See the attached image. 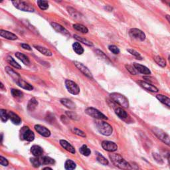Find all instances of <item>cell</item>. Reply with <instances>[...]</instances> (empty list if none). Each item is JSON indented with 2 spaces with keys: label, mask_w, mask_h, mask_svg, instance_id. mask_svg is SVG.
Masks as SVG:
<instances>
[{
  "label": "cell",
  "mask_w": 170,
  "mask_h": 170,
  "mask_svg": "<svg viewBox=\"0 0 170 170\" xmlns=\"http://www.w3.org/2000/svg\"><path fill=\"white\" fill-rule=\"evenodd\" d=\"M109 158L112 162V164L118 168L124 170H131L132 167L128 162L123 158L120 155L112 153L109 155Z\"/></svg>",
  "instance_id": "obj_1"
},
{
  "label": "cell",
  "mask_w": 170,
  "mask_h": 170,
  "mask_svg": "<svg viewBox=\"0 0 170 170\" xmlns=\"http://www.w3.org/2000/svg\"><path fill=\"white\" fill-rule=\"evenodd\" d=\"M96 128L100 133L104 135V136H110L112 133V128L111 126L106 122L100 121L96 122Z\"/></svg>",
  "instance_id": "obj_2"
},
{
  "label": "cell",
  "mask_w": 170,
  "mask_h": 170,
  "mask_svg": "<svg viewBox=\"0 0 170 170\" xmlns=\"http://www.w3.org/2000/svg\"><path fill=\"white\" fill-rule=\"evenodd\" d=\"M110 97L114 101L121 106L124 107V108H128L129 107L128 100L124 95L121 94L120 93L113 92L110 94Z\"/></svg>",
  "instance_id": "obj_3"
},
{
  "label": "cell",
  "mask_w": 170,
  "mask_h": 170,
  "mask_svg": "<svg viewBox=\"0 0 170 170\" xmlns=\"http://www.w3.org/2000/svg\"><path fill=\"white\" fill-rule=\"evenodd\" d=\"M12 3L16 8L26 12H34L35 8L29 2L25 1H13Z\"/></svg>",
  "instance_id": "obj_4"
},
{
  "label": "cell",
  "mask_w": 170,
  "mask_h": 170,
  "mask_svg": "<svg viewBox=\"0 0 170 170\" xmlns=\"http://www.w3.org/2000/svg\"><path fill=\"white\" fill-rule=\"evenodd\" d=\"M152 131L155 136H156L160 140L165 143L166 145L170 146V137L166 132L163 131L162 130L158 128H153Z\"/></svg>",
  "instance_id": "obj_5"
},
{
  "label": "cell",
  "mask_w": 170,
  "mask_h": 170,
  "mask_svg": "<svg viewBox=\"0 0 170 170\" xmlns=\"http://www.w3.org/2000/svg\"><path fill=\"white\" fill-rule=\"evenodd\" d=\"M85 112L87 114L88 116H90L92 118H96L99 120H107L108 118L102 114L101 112L98 110L97 109L94 108H88L86 109Z\"/></svg>",
  "instance_id": "obj_6"
},
{
  "label": "cell",
  "mask_w": 170,
  "mask_h": 170,
  "mask_svg": "<svg viewBox=\"0 0 170 170\" xmlns=\"http://www.w3.org/2000/svg\"><path fill=\"white\" fill-rule=\"evenodd\" d=\"M65 86L68 91L72 94L76 95L80 92V88L77 84L71 80H65Z\"/></svg>",
  "instance_id": "obj_7"
},
{
  "label": "cell",
  "mask_w": 170,
  "mask_h": 170,
  "mask_svg": "<svg viewBox=\"0 0 170 170\" xmlns=\"http://www.w3.org/2000/svg\"><path fill=\"white\" fill-rule=\"evenodd\" d=\"M130 35L134 39H136L137 40L143 41L146 39V35L143 31L138 29H136V28H133L131 29L129 31Z\"/></svg>",
  "instance_id": "obj_8"
},
{
  "label": "cell",
  "mask_w": 170,
  "mask_h": 170,
  "mask_svg": "<svg viewBox=\"0 0 170 170\" xmlns=\"http://www.w3.org/2000/svg\"><path fill=\"white\" fill-rule=\"evenodd\" d=\"M21 133L22 134V138L25 140L32 142L35 139V134L28 127H23L21 130Z\"/></svg>",
  "instance_id": "obj_9"
},
{
  "label": "cell",
  "mask_w": 170,
  "mask_h": 170,
  "mask_svg": "<svg viewBox=\"0 0 170 170\" xmlns=\"http://www.w3.org/2000/svg\"><path fill=\"white\" fill-rule=\"evenodd\" d=\"M74 64L75 66L77 67L78 69L80 71L81 73H83L86 76H87L89 78H93L92 73L90 71V70L88 69L87 67L85 66L83 63H81L80 62L78 61H74Z\"/></svg>",
  "instance_id": "obj_10"
},
{
  "label": "cell",
  "mask_w": 170,
  "mask_h": 170,
  "mask_svg": "<svg viewBox=\"0 0 170 170\" xmlns=\"http://www.w3.org/2000/svg\"><path fill=\"white\" fill-rule=\"evenodd\" d=\"M102 147L104 150L110 152H114L118 150V146L110 141H103L102 142Z\"/></svg>",
  "instance_id": "obj_11"
},
{
  "label": "cell",
  "mask_w": 170,
  "mask_h": 170,
  "mask_svg": "<svg viewBox=\"0 0 170 170\" xmlns=\"http://www.w3.org/2000/svg\"><path fill=\"white\" fill-rule=\"evenodd\" d=\"M51 26L53 27V29H54L57 32L65 36H67V37L71 36V34H70V33L69 32L68 30H67L64 27H62V25H60L55 22L51 23Z\"/></svg>",
  "instance_id": "obj_12"
},
{
  "label": "cell",
  "mask_w": 170,
  "mask_h": 170,
  "mask_svg": "<svg viewBox=\"0 0 170 170\" xmlns=\"http://www.w3.org/2000/svg\"><path fill=\"white\" fill-rule=\"evenodd\" d=\"M35 129L38 133L44 137H49L51 136V132L45 126L41 125H35Z\"/></svg>",
  "instance_id": "obj_13"
},
{
  "label": "cell",
  "mask_w": 170,
  "mask_h": 170,
  "mask_svg": "<svg viewBox=\"0 0 170 170\" xmlns=\"http://www.w3.org/2000/svg\"><path fill=\"white\" fill-rule=\"evenodd\" d=\"M138 83L142 87L144 88V89L147 90L150 92H158V91H159V90H158V88L155 87V86L152 85L151 84L146 83L145 82V81H138Z\"/></svg>",
  "instance_id": "obj_14"
},
{
  "label": "cell",
  "mask_w": 170,
  "mask_h": 170,
  "mask_svg": "<svg viewBox=\"0 0 170 170\" xmlns=\"http://www.w3.org/2000/svg\"><path fill=\"white\" fill-rule=\"evenodd\" d=\"M0 35L5 39H8V40H11V41L17 40V39H18V37L16 35L13 34L12 33H11L9 31H5V30H1V31H0Z\"/></svg>",
  "instance_id": "obj_15"
},
{
  "label": "cell",
  "mask_w": 170,
  "mask_h": 170,
  "mask_svg": "<svg viewBox=\"0 0 170 170\" xmlns=\"http://www.w3.org/2000/svg\"><path fill=\"white\" fill-rule=\"evenodd\" d=\"M133 65L136 70H137V71L142 74H147V75H150L151 74L150 70L149 69L148 67L144 66V65H142L138 63H134Z\"/></svg>",
  "instance_id": "obj_16"
},
{
  "label": "cell",
  "mask_w": 170,
  "mask_h": 170,
  "mask_svg": "<svg viewBox=\"0 0 170 170\" xmlns=\"http://www.w3.org/2000/svg\"><path fill=\"white\" fill-rule=\"evenodd\" d=\"M60 146H61L64 149H65L67 151H68V152H71L72 153H75L76 152L75 149H74L73 146H72L71 144L69 143L67 141L64 140V139H60Z\"/></svg>",
  "instance_id": "obj_17"
},
{
  "label": "cell",
  "mask_w": 170,
  "mask_h": 170,
  "mask_svg": "<svg viewBox=\"0 0 170 170\" xmlns=\"http://www.w3.org/2000/svg\"><path fill=\"white\" fill-rule=\"evenodd\" d=\"M9 118L10 120L12 122L13 124L15 125H19L22 122V119H21L19 116L17 114H16L15 113H14L13 112H9Z\"/></svg>",
  "instance_id": "obj_18"
},
{
  "label": "cell",
  "mask_w": 170,
  "mask_h": 170,
  "mask_svg": "<svg viewBox=\"0 0 170 170\" xmlns=\"http://www.w3.org/2000/svg\"><path fill=\"white\" fill-rule=\"evenodd\" d=\"M5 69H6V71L7 72V73L9 74V75L15 81V83H17L18 80H19V79L21 78L19 75V74L16 73V72H15L14 71H13V70L11 69L10 67H6Z\"/></svg>",
  "instance_id": "obj_19"
},
{
  "label": "cell",
  "mask_w": 170,
  "mask_h": 170,
  "mask_svg": "<svg viewBox=\"0 0 170 170\" xmlns=\"http://www.w3.org/2000/svg\"><path fill=\"white\" fill-rule=\"evenodd\" d=\"M34 47L35 48L37 51H39L41 53H42V54L46 56V57H51V56L53 55L52 52H51L49 49H46L45 47H43V46L39 45H34Z\"/></svg>",
  "instance_id": "obj_20"
},
{
  "label": "cell",
  "mask_w": 170,
  "mask_h": 170,
  "mask_svg": "<svg viewBox=\"0 0 170 170\" xmlns=\"http://www.w3.org/2000/svg\"><path fill=\"white\" fill-rule=\"evenodd\" d=\"M16 83H17L20 87L23 88V89H25L27 90H32L33 89V87L32 85H31L30 84H29L27 82H25V80H23L22 78H20L19 80H18V81Z\"/></svg>",
  "instance_id": "obj_21"
},
{
  "label": "cell",
  "mask_w": 170,
  "mask_h": 170,
  "mask_svg": "<svg viewBox=\"0 0 170 170\" xmlns=\"http://www.w3.org/2000/svg\"><path fill=\"white\" fill-rule=\"evenodd\" d=\"M31 153L35 155V157H39L42 155L43 153V150L39 146H33L31 148Z\"/></svg>",
  "instance_id": "obj_22"
},
{
  "label": "cell",
  "mask_w": 170,
  "mask_h": 170,
  "mask_svg": "<svg viewBox=\"0 0 170 170\" xmlns=\"http://www.w3.org/2000/svg\"><path fill=\"white\" fill-rule=\"evenodd\" d=\"M60 102L62 105L66 106L69 109H74L76 108V105L71 100L68 99H62L60 100Z\"/></svg>",
  "instance_id": "obj_23"
},
{
  "label": "cell",
  "mask_w": 170,
  "mask_h": 170,
  "mask_svg": "<svg viewBox=\"0 0 170 170\" xmlns=\"http://www.w3.org/2000/svg\"><path fill=\"white\" fill-rule=\"evenodd\" d=\"M157 99L159 100V101L163 103L165 105L167 106L168 108H170V99L167 97V96H165V95L163 94H158L156 95Z\"/></svg>",
  "instance_id": "obj_24"
},
{
  "label": "cell",
  "mask_w": 170,
  "mask_h": 170,
  "mask_svg": "<svg viewBox=\"0 0 170 170\" xmlns=\"http://www.w3.org/2000/svg\"><path fill=\"white\" fill-rule=\"evenodd\" d=\"M15 57L17 58V59H19L21 61L23 62V64L25 65H29L30 64V61L29 58H28L26 55L23 54L22 53L17 52L15 53Z\"/></svg>",
  "instance_id": "obj_25"
},
{
  "label": "cell",
  "mask_w": 170,
  "mask_h": 170,
  "mask_svg": "<svg viewBox=\"0 0 170 170\" xmlns=\"http://www.w3.org/2000/svg\"><path fill=\"white\" fill-rule=\"evenodd\" d=\"M38 106V101L35 99V98H33L28 102L27 104V109L29 111L33 112L35 109L37 108V106Z\"/></svg>",
  "instance_id": "obj_26"
},
{
  "label": "cell",
  "mask_w": 170,
  "mask_h": 170,
  "mask_svg": "<svg viewBox=\"0 0 170 170\" xmlns=\"http://www.w3.org/2000/svg\"><path fill=\"white\" fill-rule=\"evenodd\" d=\"M73 48L74 52H75L77 55H82L84 53V49L78 42H76V43H73Z\"/></svg>",
  "instance_id": "obj_27"
},
{
  "label": "cell",
  "mask_w": 170,
  "mask_h": 170,
  "mask_svg": "<svg viewBox=\"0 0 170 170\" xmlns=\"http://www.w3.org/2000/svg\"><path fill=\"white\" fill-rule=\"evenodd\" d=\"M6 59L8 63L10 64L11 66H13L14 68L17 69H22V67H21L19 64H18L17 62L13 59L12 57H11V56H8Z\"/></svg>",
  "instance_id": "obj_28"
},
{
  "label": "cell",
  "mask_w": 170,
  "mask_h": 170,
  "mask_svg": "<svg viewBox=\"0 0 170 170\" xmlns=\"http://www.w3.org/2000/svg\"><path fill=\"white\" fill-rule=\"evenodd\" d=\"M115 112H116V114L120 118H121V119H123V120L126 119L128 116V114H127V113L126 112V111L121 108H116L115 110Z\"/></svg>",
  "instance_id": "obj_29"
},
{
  "label": "cell",
  "mask_w": 170,
  "mask_h": 170,
  "mask_svg": "<svg viewBox=\"0 0 170 170\" xmlns=\"http://www.w3.org/2000/svg\"><path fill=\"white\" fill-rule=\"evenodd\" d=\"M74 37L76 39V40H78V41H80V43H83V44H85V45H86L89 46H93V43H92L91 41H88V39L84 38V37H79L78 35H74Z\"/></svg>",
  "instance_id": "obj_30"
},
{
  "label": "cell",
  "mask_w": 170,
  "mask_h": 170,
  "mask_svg": "<svg viewBox=\"0 0 170 170\" xmlns=\"http://www.w3.org/2000/svg\"><path fill=\"white\" fill-rule=\"evenodd\" d=\"M73 27L74 29H76V31H78L83 33H87L88 32V29L87 27H85V25H81V24H74Z\"/></svg>",
  "instance_id": "obj_31"
},
{
  "label": "cell",
  "mask_w": 170,
  "mask_h": 170,
  "mask_svg": "<svg viewBox=\"0 0 170 170\" xmlns=\"http://www.w3.org/2000/svg\"><path fill=\"white\" fill-rule=\"evenodd\" d=\"M65 167L66 170H74L76 168V164L72 160H67L65 164Z\"/></svg>",
  "instance_id": "obj_32"
},
{
  "label": "cell",
  "mask_w": 170,
  "mask_h": 170,
  "mask_svg": "<svg viewBox=\"0 0 170 170\" xmlns=\"http://www.w3.org/2000/svg\"><path fill=\"white\" fill-rule=\"evenodd\" d=\"M41 164L43 165H49V164H55V160L51 158L50 157L48 156H44L41 158Z\"/></svg>",
  "instance_id": "obj_33"
},
{
  "label": "cell",
  "mask_w": 170,
  "mask_h": 170,
  "mask_svg": "<svg viewBox=\"0 0 170 170\" xmlns=\"http://www.w3.org/2000/svg\"><path fill=\"white\" fill-rule=\"evenodd\" d=\"M37 3L38 5L39 8L41 10H46L49 8V3L47 1H43V0H38L37 1Z\"/></svg>",
  "instance_id": "obj_34"
},
{
  "label": "cell",
  "mask_w": 170,
  "mask_h": 170,
  "mask_svg": "<svg viewBox=\"0 0 170 170\" xmlns=\"http://www.w3.org/2000/svg\"><path fill=\"white\" fill-rule=\"evenodd\" d=\"M154 60L160 67H165L166 66V61L164 59H163L162 57H160V56H155L154 57Z\"/></svg>",
  "instance_id": "obj_35"
},
{
  "label": "cell",
  "mask_w": 170,
  "mask_h": 170,
  "mask_svg": "<svg viewBox=\"0 0 170 170\" xmlns=\"http://www.w3.org/2000/svg\"><path fill=\"white\" fill-rule=\"evenodd\" d=\"M79 151L81 154H83V155H85V156H88L90 154V150L89 148L87 147V146L86 145H83L80 147V148L79 149Z\"/></svg>",
  "instance_id": "obj_36"
},
{
  "label": "cell",
  "mask_w": 170,
  "mask_h": 170,
  "mask_svg": "<svg viewBox=\"0 0 170 170\" xmlns=\"http://www.w3.org/2000/svg\"><path fill=\"white\" fill-rule=\"evenodd\" d=\"M0 117H1V120L3 122H6L9 119V114L8 112L3 109L0 110Z\"/></svg>",
  "instance_id": "obj_37"
},
{
  "label": "cell",
  "mask_w": 170,
  "mask_h": 170,
  "mask_svg": "<svg viewBox=\"0 0 170 170\" xmlns=\"http://www.w3.org/2000/svg\"><path fill=\"white\" fill-rule=\"evenodd\" d=\"M11 94L12 96L15 98V99H22L23 96V94L22 91H20L19 90L17 89H11Z\"/></svg>",
  "instance_id": "obj_38"
},
{
  "label": "cell",
  "mask_w": 170,
  "mask_h": 170,
  "mask_svg": "<svg viewBox=\"0 0 170 170\" xmlns=\"http://www.w3.org/2000/svg\"><path fill=\"white\" fill-rule=\"evenodd\" d=\"M30 161H31V164L35 167H39V166H40V165L41 164V160L38 159L37 157V158H31V159H30Z\"/></svg>",
  "instance_id": "obj_39"
},
{
  "label": "cell",
  "mask_w": 170,
  "mask_h": 170,
  "mask_svg": "<svg viewBox=\"0 0 170 170\" xmlns=\"http://www.w3.org/2000/svg\"><path fill=\"white\" fill-rule=\"evenodd\" d=\"M97 160H98V162H99V163H101V164H102V165H104V166H106V165L108 164V160H106V158L103 156V155H102L101 154L98 155Z\"/></svg>",
  "instance_id": "obj_40"
},
{
  "label": "cell",
  "mask_w": 170,
  "mask_h": 170,
  "mask_svg": "<svg viewBox=\"0 0 170 170\" xmlns=\"http://www.w3.org/2000/svg\"><path fill=\"white\" fill-rule=\"evenodd\" d=\"M66 114L70 118H71V119L74 120H78V116L76 114L75 112H74L67 111L66 112Z\"/></svg>",
  "instance_id": "obj_41"
},
{
  "label": "cell",
  "mask_w": 170,
  "mask_h": 170,
  "mask_svg": "<svg viewBox=\"0 0 170 170\" xmlns=\"http://www.w3.org/2000/svg\"><path fill=\"white\" fill-rule=\"evenodd\" d=\"M128 51L130 54L134 56L135 57H136L138 59H139V60L142 59V57L141 55L139 54L138 52H137L136 51H135L134 49H128Z\"/></svg>",
  "instance_id": "obj_42"
},
{
  "label": "cell",
  "mask_w": 170,
  "mask_h": 170,
  "mask_svg": "<svg viewBox=\"0 0 170 170\" xmlns=\"http://www.w3.org/2000/svg\"><path fill=\"white\" fill-rule=\"evenodd\" d=\"M108 49L114 55H118L120 53V49H118V46L115 45H110L108 46Z\"/></svg>",
  "instance_id": "obj_43"
},
{
  "label": "cell",
  "mask_w": 170,
  "mask_h": 170,
  "mask_svg": "<svg viewBox=\"0 0 170 170\" xmlns=\"http://www.w3.org/2000/svg\"><path fill=\"white\" fill-rule=\"evenodd\" d=\"M125 67H126V69L128 70V71H129L130 73L132 74V75H136V74H137V73L136 71V69H135L134 67H133L132 66H131V65H126Z\"/></svg>",
  "instance_id": "obj_44"
},
{
  "label": "cell",
  "mask_w": 170,
  "mask_h": 170,
  "mask_svg": "<svg viewBox=\"0 0 170 170\" xmlns=\"http://www.w3.org/2000/svg\"><path fill=\"white\" fill-rule=\"evenodd\" d=\"M73 132H74V134L78 135V136H79L83 137V138H85L86 137V134H85V132L82 131V130L76 128H74L73 129Z\"/></svg>",
  "instance_id": "obj_45"
},
{
  "label": "cell",
  "mask_w": 170,
  "mask_h": 170,
  "mask_svg": "<svg viewBox=\"0 0 170 170\" xmlns=\"http://www.w3.org/2000/svg\"><path fill=\"white\" fill-rule=\"evenodd\" d=\"M153 157L154 159L156 160V161L160 163V164H163V160L162 157L160 156V155L158 154V153H153Z\"/></svg>",
  "instance_id": "obj_46"
},
{
  "label": "cell",
  "mask_w": 170,
  "mask_h": 170,
  "mask_svg": "<svg viewBox=\"0 0 170 170\" xmlns=\"http://www.w3.org/2000/svg\"><path fill=\"white\" fill-rule=\"evenodd\" d=\"M0 164L3 166H7L8 165V161L3 156H0Z\"/></svg>",
  "instance_id": "obj_47"
},
{
  "label": "cell",
  "mask_w": 170,
  "mask_h": 170,
  "mask_svg": "<svg viewBox=\"0 0 170 170\" xmlns=\"http://www.w3.org/2000/svg\"><path fill=\"white\" fill-rule=\"evenodd\" d=\"M96 52L98 55H99L100 57H101V58H102V59H104V60H109V59L108 57H106V56L105 55V54L103 52H102V51H101L100 50H96Z\"/></svg>",
  "instance_id": "obj_48"
},
{
  "label": "cell",
  "mask_w": 170,
  "mask_h": 170,
  "mask_svg": "<svg viewBox=\"0 0 170 170\" xmlns=\"http://www.w3.org/2000/svg\"><path fill=\"white\" fill-rule=\"evenodd\" d=\"M22 46L24 49H26V50H29V51H31V46H30L29 45H27V44H25V43H22Z\"/></svg>",
  "instance_id": "obj_49"
},
{
  "label": "cell",
  "mask_w": 170,
  "mask_h": 170,
  "mask_svg": "<svg viewBox=\"0 0 170 170\" xmlns=\"http://www.w3.org/2000/svg\"><path fill=\"white\" fill-rule=\"evenodd\" d=\"M166 19H167V20L168 21L169 23H170V15H167L166 16Z\"/></svg>",
  "instance_id": "obj_50"
},
{
  "label": "cell",
  "mask_w": 170,
  "mask_h": 170,
  "mask_svg": "<svg viewBox=\"0 0 170 170\" xmlns=\"http://www.w3.org/2000/svg\"><path fill=\"white\" fill-rule=\"evenodd\" d=\"M167 160H168V163H169V166L170 167V154L168 155V156H167Z\"/></svg>",
  "instance_id": "obj_51"
},
{
  "label": "cell",
  "mask_w": 170,
  "mask_h": 170,
  "mask_svg": "<svg viewBox=\"0 0 170 170\" xmlns=\"http://www.w3.org/2000/svg\"><path fill=\"white\" fill-rule=\"evenodd\" d=\"M43 170H53L51 168H50V167H45V168H44Z\"/></svg>",
  "instance_id": "obj_52"
},
{
  "label": "cell",
  "mask_w": 170,
  "mask_h": 170,
  "mask_svg": "<svg viewBox=\"0 0 170 170\" xmlns=\"http://www.w3.org/2000/svg\"><path fill=\"white\" fill-rule=\"evenodd\" d=\"M3 88V83H1V88Z\"/></svg>",
  "instance_id": "obj_53"
},
{
  "label": "cell",
  "mask_w": 170,
  "mask_h": 170,
  "mask_svg": "<svg viewBox=\"0 0 170 170\" xmlns=\"http://www.w3.org/2000/svg\"><path fill=\"white\" fill-rule=\"evenodd\" d=\"M168 59H169V62H170V55L169 56V57H168Z\"/></svg>",
  "instance_id": "obj_54"
},
{
  "label": "cell",
  "mask_w": 170,
  "mask_h": 170,
  "mask_svg": "<svg viewBox=\"0 0 170 170\" xmlns=\"http://www.w3.org/2000/svg\"><path fill=\"white\" fill-rule=\"evenodd\" d=\"M169 6H170V4H169Z\"/></svg>",
  "instance_id": "obj_55"
}]
</instances>
